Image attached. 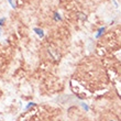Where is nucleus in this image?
<instances>
[{
  "label": "nucleus",
  "mask_w": 121,
  "mask_h": 121,
  "mask_svg": "<svg viewBox=\"0 0 121 121\" xmlns=\"http://www.w3.org/2000/svg\"><path fill=\"white\" fill-rule=\"evenodd\" d=\"M110 121H115V120H110Z\"/></svg>",
  "instance_id": "obj_2"
},
{
  "label": "nucleus",
  "mask_w": 121,
  "mask_h": 121,
  "mask_svg": "<svg viewBox=\"0 0 121 121\" xmlns=\"http://www.w3.org/2000/svg\"><path fill=\"white\" fill-rule=\"evenodd\" d=\"M82 106H83V108L85 109L86 111H88V109H89V108H88V106H87L86 104H84V102H82Z\"/></svg>",
  "instance_id": "obj_1"
}]
</instances>
